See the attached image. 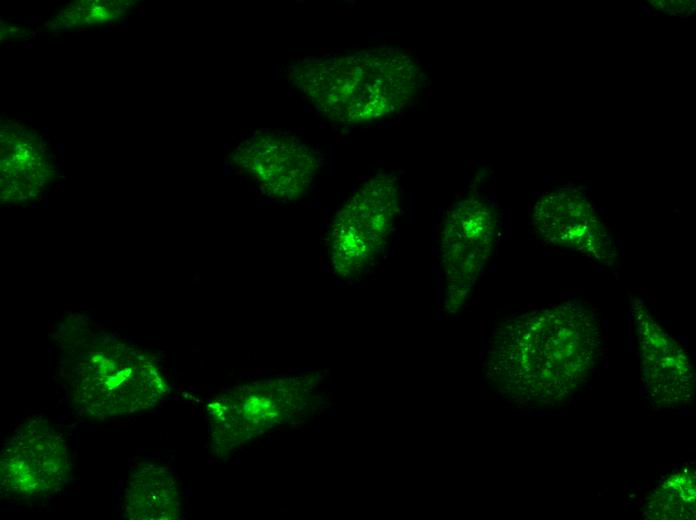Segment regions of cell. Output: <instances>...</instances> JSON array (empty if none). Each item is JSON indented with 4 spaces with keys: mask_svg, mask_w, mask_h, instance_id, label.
Listing matches in <instances>:
<instances>
[{
    "mask_svg": "<svg viewBox=\"0 0 696 520\" xmlns=\"http://www.w3.org/2000/svg\"><path fill=\"white\" fill-rule=\"evenodd\" d=\"M288 78L324 117L360 124L405 109L426 77L404 50L376 47L303 58L289 67Z\"/></svg>",
    "mask_w": 696,
    "mask_h": 520,
    "instance_id": "obj_1",
    "label": "cell"
},
{
    "mask_svg": "<svg viewBox=\"0 0 696 520\" xmlns=\"http://www.w3.org/2000/svg\"><path fill=\"white\" fill-rule=\"evenodd\" d=\"M515 324L509 358L532 377L538 399L555 404L593 373L600 328L585 304L568 301L529 314Z\"/></svg>",
    "mask_w": 696,
    "mask_h": 520,
    "instance_id": "obj_2",
    "label": "cell"
},
{
    "mask_svg": "<svg viewBox=\"0 0 696 520\" xmlns=\"http://www.w3.org/2000/svg\"><path fill=\"white\" fill-rule=\"evenodd\" d=\"M634 311L648 395L666 407L687 403L693 395L694 374L686 353L645 307L635 305Z\"/></svg>",
    "mask_w": 696,
    "mask_h": 520,
    "instance_id": "obj_9",
    "label": "cell"
},
{
    "mask_svg": "<svg viewBox=\"0 0 696 520\" xmlns=\"http://www.w3.org/2000/svg\"><path fill=\"white\" fill-rule=\"evenodd\" d=\"M399 210L396 178L378 174L365 182L335 214L329 233V258L336 274L364 269L382 248Z\"/></svg>",
    "mask_w": 696,
    "mask_h": 520,
    "instance_id": "obj_4",
    "label": "cell"
},
{
    "mask_svg": "<svg viewBox=\"0 0 696 520\" xmlns=\"http://www.w3.org/2000/svg\"><path fill=\"white\" fill-rule=\"evenodd\" d=\"M496 229V215L484 201L470 197L455 204L442 234L446 275L471 285L488 259Z\"/></svg>",
    "mask_w": 696,
    "mask_h": 520,
    "instance_id": "obj_10",
    "label": "cell"
},
{
    "mask_svg": "<svg viewBox=\"0 0 696 520\" xmlns=\"http://www.w3.org/2000/svg\"><path fill=\"white\" fill-rule=\"evenodd\" d=\"M124 502L125 514L133 520H171L179 516L180 498L174 477L157 464L144 463L131 474Z\"/></svg>",
    "mask_w": 696,
    "mask_h": 520,
    "instance_id": "obj_11",
    "label": "cell"
},
{
    "mask_svg": "<svg viewBox=\"0 0 696 520\" xmlns=\"http://www.w3.org/2000/svg\"><path fill=\"white\" fill-rule=\"evenodd\" d=\"M295 380H270L239 387L208 406L214 443L231 448L283 423L297 410Z\"/></svg>",
    "mask_w": 696,
    "mask_h": 520,
    "instance_id": "obj_7",
    "label": "cell"
},
{
    "mask_svg": "<svg viewBox=\"0 0 696 520\" xmlns=\"http://www.w3.org/2000/svg\"><path fill=\"white\" fill-rule=\"evenodd\" d=\"M233 159L263 194L282 201L304 196L322 165L318 153L306 143L275 131L255 132L237 147Z\"/></svg>",
    "mask_w": 696,
    "mask_h": 520,
    "instance_id": "obj_6",
    "label": "cell"
},
{
    "mask_svg": "<svg viewBox=\"0 0 696 520\" xmlns=\"http://www.w3.org/2000/svg\"><path fill=\"white\" fill-rule=\"evenodd\" d=\"M694 479L683 473L670 477L656 492L651 508L668 509L667 518H684L694 511Z\"/></svg>",
    "mask_w": 696,
    "mask_h": 520,
    "instance_id": "obj_12",
    "label": "cell"
},
{
    "mask_svg": "<svg viewBox=\"0 0 696 520\" xmlns=\"http://www.w3.org/2000/svg\"><path fill=\"white\" fill-rule=\"evenodd\" d=\"M69 366L70 398L78 409L94 417L150 409L168 389L152 362L124 347L107 345L84 352Z\"/></svg>",
    "mask_w": 696,
    "mask_h": 520,
    "instance_id": "obj_3",
    "label": "cell"
},
{
    "mask_svg": "<svg viewBox=\"0 0 696 520\" xmlns=\"http://www.w3.org/2000/svg\"><path fill=\"white\" fill-rule=\"evenodd\" d=\"M534 224L541 238L601 262L612 261V239L592 204L581 193L558 190L546 193L534 207Z\"/></svg>",
    "mask_w": 696,
    "mask_h": 520,
    "instance_id": "obj_8",
    "label": "cell"
},
{
    "mask_svg": "<svg viewBox=\"0 0 696 520\" xmlns=\"http://www.w3.org/2000/svg\"><path fill=\"white\" fill-rule=\"evenodd\" d=\"M68 447L48 421L30 419L5 443L0 461L1 489L20 499H37L57 492L71 473Z\"/></svg>",
    "mask_w": 696,
    "mask_h": 520,
    "instance_id": "obj_5",
    "label": "cell"
}]
</instances>
